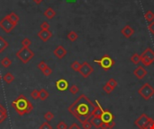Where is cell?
Here are the masks:
<instances>
[{
  "label": "cell",
  "instance_id": "cell-26",
  "mask_svg": "<svg viewBox=\"0 0 154 129\" xmlns=\"http://www.w3.org/2000/svg\"><path fill=\"white\" fill-rule=\"evenodd\" d=\"M131 61L135 64H140L141 62V56L139 54H137V53H134L132 56H131Z\"/></svg>",
  "mask_w": 154,
  "mask_h": 129
},
{
  "label": "cell",
  "instance_id": "cell-5",
  "mask_svg": "<svg viewBox=\"0 0 154 129\" xmlns=\"http://www.w3.org/2000/svg\"><path fill=\"white\" fill-rule=\"evenodd\" d=\"M138 93H139L144 100H149L154 95V88L150 84L146 83L138 90Z\"/></svg>",
  "mask_w": 154,
  "mask_h": 129
},
{
  "label": "cell",
  "instance_id": "cell-43",
  "mask_svg": "<svg viewBox=\"0 0 154 129\" xmlns=\"http://www.w3.org/2000/svg\"><path fill=\"white\" fill-rule=\"evenodd\" d=\"M68 129H81V127L77 123H73Z\"/></svg>",
  "mask_w": 154,
  "mask_h": 129
},
{
  "label": "cell",
  "instance_id": "cell-35",
  "mask_svg": "<svg viewBox=\"0 0 154 129\" xmlns=\"http://www.w3.org/2000/svg\"><path fill=\"white\" fill-rule=\"evenodd\" d=\"M43 74L45 76H50V75L52 74V69L50 67H47L43 71Z\"/></svg>",
  "mask_w": 154,
  "mask_h": 129
},
{
  "label": "cell",
  "instance_id": "cell-15",
  "mask_svg": "<svg viewBox=\"0 0 154 129\" xmlns=\"http://www.w3.org/2000/svg\"><path fill=\"white\" fill-rule=\"evenodd\" d=\"M101 118L104 123H108V122H111V121H113L115 117H113L111 111H109L108 109H105L103 111V115L101 116Z\"/></svg>",
  "mask_w": 154,
  "mask_h": 129
},
{
  "label": "cell",
  "instance_id": "cell-27",
  "mask_svg": "<svg viewBox=\"0 0 154 129\" xmlns=\"http://www.w3.org/2000/svg\"><path fill=\"white\" fill-rule=\"evenodd\" d=\"M80 67H81V64L78 61H74V62H72L71 64H70V68L75 72H79Z\"/></svg>",
  "mask_w": 154,
  "mask_h": 129
},
{
  "label": "cell",
  "instance_id": "cell-20",
  "mask_svg": "<svg viewBox=\"0 0 154 129\" xmlns=\"http://www.w3.org/2000/svg\"><path fill=\"white\" fill-rule=\"evenodd\" d=\"M8 42L6 41V40L2 37L0 36V53H2L6 50V48L8 47Z\"/></svg>",
  "mask_w": 154,
  "mask_h": 129
},
{
  "label": "cell",
  "instance_id": "cell-49",
  "mask_svg": "<svg viewBox=\"0 0 154 129\" xmlns=\"http://www.w3.org/2000/svg\"><path fill=\"white\" fill-rule=\"evenodd\" d=\"M1 79H2V78H1V75H0V80H1Z\"/></svg>",
  "mask_w": 154,
  "mask_h": 129
},
{
  "label": "cell",
  "instance_id": "cell-22",
  "mask_svg": "<svg viewBox=\"0 0 154 129\" xmlns=\"http://www.w3.org/2000/svg\"><path fill=\"white\" fill-rule=\"evenodd\" d=\"M6 17L9 19V20H11L13 22L16 23V24H17L18 22H19V16L16 14L15 13H14V12H13V13H10L9 14H7Z\"/></svg>",
  "mask_w": 154,
  "mask_h": 129
},
{
  "label": "cell",
  "instance_id": "cell-34",
  "mask_svg": "<svg viewBox=\"0 0 154 129\" xmlns=\"http://www.w3.org/2000/svg\"><path fill=\"white\" fill-rule=\"evenodd\" d=\"M92 126H92L91 122H90L89 120L85 121V122L82 123V127H83V129H91Z\"/></svg>",
  "mask_w": 154,
  "mask_h": 129
},
{
  "label": "cell",
  "instance_id": "cell-32",
  "mask_svg": "<svg viewBox=\"0 0 154 129\" xmlns=\"http://www.w3.org/2000/svg\"><path fill=\"white\" fill-rule=\"evenodd\" d=\"M69 92H70V93H72V94H77L78 92H79V89H78V87L76 85V84H72L70 87H69Z\"/></svg>",
  "mask_w": 154,
  "mask_h": 129
},
{
  "label": "cell",
  "instance_id": "cell-17",
  "mask_svg": "<svg viewBox=\"0 0 154 129\" xmlns=\"http://www.w3.org/2000/svg\"><path fill=\"white\" fill-rule=\"evenodd\" d=\"M89 121L91 122L92 126H94L96 128H100L101 126H102L103 123H104L101 117H92Z\"/></svg>",
  "mask_w": 154,
  "mask_h": 129
},
{
  "label": "cell",
  "instance_id": "cell-38",
  "mask_svg": "<svg viewBox=\"0 0 154 129\" xmlns=\"http://www.w3.org/2000/svg\"><path fill=\"white\" fill-rule=\"evenodd\" d=\"M31 97H32V99H34V100H38L39 99V91L37 90H34L32 92H31Z\"/></svg>",
  "mask_w": 154,
  "mask_h": 129
},
{
  "label": "cell",
  "instance_id": "cell-45",
  "mask_svg": "<svg viewBox=\"0 0 154 129\" xmlns=\"http://www.w3.org/2000/svg\"><path fill=\"white\" fill-rule=\"evenodd\" d=\"M32 1H34V3L36 4V5H40L41 3L43 1V0H32Z\"/></svg>",
  "mask_w": 154,
  "mask_h": 129
},
{
  "label": "cell",
  "instance_id": "cell-6",
  "mask_svg": "<svg viewBox=\"0 0 154 129\" xmlns=\"http://www.w3.org/2000/svg\"><path fill=\"white\" fill-rule=\"evenodd\" d=\"M94 62L99 64V66L105 71L109 70L113 66V64H115V60H113L108 55L103 56L101 58V59H95Z\"/></svg>",
  "mask_w": 154,
  "mask_h": 129
},
{
  "label": "cell",
  "instance_id": "cell-25",
  "mask_svg": "<svg viewBox=\"0 0 154 129\" xmlns=\"http://www.w3.org/2000/svg\"><path fill=\"white\" fill-rule=\"evenodd\" d=\"M144 17H145V19H146V21H147V22H152L154 20V13L152 11L149 10V11H147L145 13Z\"/></svg>",
  "mask_w": 154,
  "mask_h": 129
},
{
  "label": "cell",
  "instance_id": "cell-9",
  "mask_svg": "<svg viewBox=\"0 0 154 129\" xmlns=\"http://www.w3.org/2000/svg\"><path fill=\"white\" fill-rule=\"evenodd\" d=\"M93 72H94V68L92 67V66L88 62L85 61L81 64V67H80V69H79V74L84 78L89 77V75H90Z\"/></svg>",
  "mask_w": 154,
  "mask_h": 129
},
{
  "label": "cell",
  "instance_id": "cell-40",
  "mask_svg": "<svg viewBox=\"0 0 154 129\" xmlns=\"http://www.w3.org/2000/svg\"><path fill=\"white\" fill-rule=\"evenodd\" d=\"M40 28H41V30H49L50 29V24H49L47 22H43L40 25Z\"/></svg>",
  "mask_w": 154,
  "mask_h": 129
},
{
  "label": "cell",
  "instance_id": "cell-3",
  "mask_svg": "<svg viewBox=\"0 0 154 129\" xmlns=\"http://www.w3.org/2000/svg\"><path fill=\"white\" fill-rule=\"evenodd\" d=\"M16 58H17L22 63L27 64L29 61L32 59L34 56V53L29 48H22L16 52Z\"/></svg>",
  "mask_w": 154,
  "mask_h": 129
},
{
  "label": "cell",
  "instance_id": "cell-46",
  "mask_svg": "<svg viewBox=\"0 0 154 129\" xmlns=\"http://www.w3.org/2000/svg\"><path fill=\"white\" fill-rule=\"evenodd\" d=\"M99 129H108V128H107V124L103 123V125L101 126V127H100Z\"/></svg>",
  "mask_w": 154,
  "mask_h": 129
},
{
  "label": "cell",
  "instance_id": "cell-4",
  "mask_svg": "<svg viewBox=\"0 0 154 129\" xmlns=\"http://www.w3.org/2000/svg\"><path fill=\"white\" fill-rule=\"evenodd\" d=\"M140 56H141V62H142V64L145 67H149L154 63V51L151 48H146Z\"/></svg>",
  "mask_w": 154,
  "mask_h": 129
},
{
  "label": "cell",
  "instance_id": "cell-18",
  "mask_svg": "<svg viewBox=\"0 0 154 129\" xmlns=\"http://www.w3.org/2000/svg\"><path fill=\"white\" fill-rule=\"evenodd\" d=\"M43 14H44V16L46 18H48V19H52V18H54L55 17V15H56V12L52 9V7H48L47 9L44 11V13H43Z\"/></svg>",
  "mask_w": 154,
  "mask_h": 129
},
{
  "label": "cell",
  "instance_id": "cell-16",
  "mask_svg": "<svg viewBox=\"0 0 154 129\" xmlns=\"http://www.w3.org/2000/svg\"><path fill=\"white\" fill-rule=\"evenodd\" d=\"M96 106L95 107L93 112H92V117H101V116L103 115V111L104 109L101 108L99 102L96 100Z\"/></svg>",
  "mask_w": 154,
  "mask_h": 129
},
{
  "label": "cell",
  "instance_id": "cell-14",
  "mask_svg": "<svg viewBox=\"0 0 154 129\" xmlns=\"http://www.w3.org/2000/svg\"><path fill=\"white\" fill-rule=\"evenodd\" d=\"M121 33L123 34V36L126 39L131 38L133 33H134V30L133 29V27H131L130 25H125L123 29L121 30Z\"/></svg>",
  "mask_w": 154,
  "mask_h": 129
},
{
  "label": "cell",
  "instance_id": "cell-24",
  "mask_svg": "<svg viewBox=\"0 0 154 129\" xmlns=\"http://www.w3.org/2000/svg\"><path fill=\"white\" fill-rule=\"evenodd\" d=\"M67 38H68L69 40H70L71 42H74L75 40H77V39L78 38V35L77 32H75V31H69V33H68Z\"/></svg>",
  "mask_w": 154,
  "mask_h": 129
},
{
  "label": "cell",
  "instance_id": "cell-41",
  "mask_svg": "<svg viewBox=\"0 0 154 129\" xmlns=\"http://www.w3.org/2000/svg\"><path fill=\"white\" fill-rule=\"evenodd\" d=\"M148 29H149V31H150V32L152 34V35H154V22H151V24L148 26Z\"/></svg>",
  "mask_w": 154,
  "mask_h": 129
},
{
  "label": "cell",
  "instance_id": "cell-48",
  "mask_svg": "<svg viewBox=\"0 0 154 129\" xmlns=\"http://www.w3.org/2000/svg\"><path fill=\"white\" fill-rule=\"evenodd\" d=\"M4 108H5V107L3 106V105H2L1 103H0V110H2V109H3Z\"/></svg>",
  "mask_w": 154,
  "mask_h": 129
},
{
  "label": "cell",
  "instance_id": "cell-42",
  "mask_svg": "<svg viewBox=\"0 0 154 129\" xmlns=\"http://www.w3.org/2000/svg\"><path fill=\"white\" fill-rule=\"evenodd\" d=\"M105 124H107V128H108V129H112V128L115 127V126H116L115 121H111V122L105 123Z\"/></svg>",
  "mask_w": 154,
  "mask_h": 129
},
{
  "label": "cell",
  "instance_id": "cell-7",
  "mask_svg": "<svg viewBox=\"0 0 154 129\" xmlns=\"http://www.w3.org/2000/svg\"><path fill=\"white\" fill-rule=\"evenodd\" d=\"M16 25H17V24L13 22L11 20L8 19L6 16H5V17L0 21V28H1L6 33H10Z\"/></svg>",
  "mask_w": 154,
  "mask_h": 129
},
{
  "label": "cell",
  "instance_id": "cell-47",
  "mask_svg": "<svg viewBox=\"0 0 154 129\" xmlns=\"http://www.w3.org/2000/svg\"><path fill=\"white\" fill-rule=\"evenodd\" d=\"M66 2L69 4H73V3H76V0H66Z\"/></svg>",
  "mask_w": 154,
  "mask_h": 129
},
{
  "label": "cell",
  "instance_id": "cell-50",
  "mask_svg": "<svg viewBox=\"0 0 154 129\" xmlns=\"http://www.w3.org/2000/svg\"><path fill=\"white\" fill-rule=\"evenodd\" d=\"M96 129H99V128H96Z\"/></svg>",
  "mask_w": 154,
  "mask_h": 129
},
{
  "label": "cell",
  "instance_id": "cell-11",
  "mask_svg": "<svg viewBox=\"0 0 154 129\" xmlns=\"http://www.w3.org/2000/svg\"><path fill=\"white\" fill-rule=\"evenodd\" d=\"M52 32L50 30H41L38 32V37L44 42L48 41L52 38Z\"/></svg>",
  "mask_w": 154,
  "mask_h": 129
},
{
  "label": "cell",
  "instance_id": "cell-33",
  "mask_svg": "<svg viewBox=\"0 0 154 129\" xmlns=\"http://www.w3.org/2000/svg\"><path fill=\"white\" fill-rule=\"evenodd\" d=\"M103 90H104V92H105L107 94H110L111 92H113V89L111 87V86H109L107 84H105L104 86H103Z\"/></svg>",
  "mask_w": 154,
  "mask_h": 129
},
{
  "label": "cell",
  "instance_id": "cell-44",
  "mask_svg": "<svg viewBox=\"0 0 154 129\" xmlns=\"http://www.w3.org/2000/svg\"><path fill=\"white\" fill-rule=\"evenodd\" d=\"M147 129H154V120H153L152 118H151V121H150V123H149V125H148Z\"/></svg>",
  "mask_w": 154,
  "mask_h": 129
},
{
  "label": "cell",
  "instance_id": "cell-30",
  "mask_svg": "<svg viewBox=\"0 0 154 129\" xmlns=\"http://www.w3.org/2000/svg\"><path fill=\"white\" fill-rule=\"evenodd\" d=\"M44 118L48 121V122H50V121H52L54 118V114L51 111H48L44 114Z\"/></svg>",
  "mask_w": 154,
  "mask_h": 129
},
{
  "label": "cell",
  "instance_id": "cell-31",
  "mask_svg": "<svg viewBox=\"0 0 154 129\" xmlns=\"http://www.w3.org/2000/svg\"><path fill=\"white\" fill-rule=\"evenodd\" d=\"M109 86H111L113 90L116 89V87L117 86V82L116 81V79H113V78H110L108 81H107V83Z\"/></svg>",
  "mask_w": 154,
  "mask_h": 129
},
{
  "label": "cell",
  "instance_id": "cell-2",
  "mask_svg": "<svg viewBox=\"0 0 154 129\" xmlns=\"http://www.w3.org/2000/svg\"><path fill=\"white\" fill-rule=\"evenodd\" d=\"M12 107L14 109L18 115L23 116L25 114L30 113L32 109H34V106L31 103L30 100H27V98L23 94H20L17 98H16L12 102Z\"/></svg>",
  "mask_w": 154,
  "mask_h": 129
},
{
  "label": "cell",
  "instance_id": "cell-37",
  "mask_svg": "<svg viewBox=\"0 0 154 129\" xmlns=\"http://www.w3.org/2000/svg\"><path fill=\"white\" fill-rule=\"evenodd\" d=\"M57 129H68V126L64 121H60V122L57 125Z\"/></svg>",
  "mask_w": 154,
  "mask_h": 129
},
{
  "label": "cell",
  "instance_id": "cell-21",
  "mask_svg": "<svg viewBox=\"0 0 154 129\" xmlns=\"http://www.w3.org/2000/svg\"><path fill=\"white\" fill-rule=\"evenodd\" d=\"M0 64H1V66L5 68H8L11 64H12V61L9 58H7V56H6V58H4L1 61H0Z\"/></svg>",
  "mask_w": 154,
  "mask_h": 129
},
{
  "label": "cell",
  "instance_id": "cell-12",
  "mask_svg": "<svg viewBox=\"0 0 154 129\" xmlns=\"http://www.w3.org/2000/svg\"><path fill=\"white\" fill-rule=\"evenodd\" d=\"M133 75L138 79L142 80L146 76V75H147V70H146L142 66H138L137 68H135L134 71H133Z\"/></svg>",
  "mask_w": 154,
  "mask_h": 129
},
{
  "label": "cell",
  "instance_id": "cell-29",
  "mask_svg": "<svg viewBox=\"0 0 154 129\" xmlns=\"http://www.w3.org/2000/svg\"><path fill=\"white\" fill-rule=\"evenodd\" d=\"M21 43L23 45V48H29L32 45V40L28 38H24Z\"/></svg>",
  "mask_w": 154,
  "mask_h": 129
},
{
  "label": "cell",
  "instance_id": "cell-19",
  "mask_svg": "<svg viewBox=\"0 0 154 129\" xmlns=\"http://www.w3.org/2000/svg\"><path fill=\"white\" fill-rule=\"evenodd\" d=\"M4 80V82L7 84H10L14 80V76L11 74V73H6V74L3 76L2 78Z\"/></svg>",
  "mask_w": 154,
  "mask_h": 129
},
{
  "label": "cell",
  "instance_id": "cell-8",
  "mask_svg": "<svg viewBox=\"0 0 154 129\" xmlns=\"http://www.w3.org/2000/svg\"><path fill=\"white\" fill-rule=\"evenodd\" d=\"M151 117H149L146 114H142L139 117H138L135 121H134V125L139 127L140 129H147L148 125L151 121Z\"/></svg>",
  "mask_w": 154,
  "mask_h": 129
},
{
  "label": "cell",
  "instance_id": "cell-39",
  "mask_svg": "<svg viewBox=\"0 0 154 129\" xmlns=\"http://www.w3.org/2000/svg\"><path fill=\"white\" fill-rule=\"evenodd\" d=\"M39 129H52V126L48 122H44L40 126Z\"/></svg>",
  "mask_w": 154,
  "mask_h": 129
},
{
  "label": "cell",
  "instance_id": "cell-13",
  "mask_svg": "<svg viewBox=\"0 0 154 129\" xmlns=\"http://www.w3.org/2000/svg\"><path fill=\"white\" fill-rule=\"evenodd\" d=\"M56 88L60 92L66 91L69 88V82L65 79H60L56 82Z\"/></svg>",
  "mask_w": 154,
  "mask_h": 129
},
{
  "label": "cell",
  "instance_id": "cell-10",
  "mask_svg": "<svg viewBox=\"0 0 154 129\" xmlns=\"http://www.w3.org/2000/svg\"><path fill=\"white\" fill-rule=\"evenodd\" d=\"M53 55L56 56V58H58L59 59H62L64 56L67 55V50L63 46L60 45L53 50Z\"/></svg>",
  "mask_w": 154,
  "mask_h": 129
},
{
  "label": "cell",
  "instance_id": "cell-28",
  "mask_svg": "<svg viewBox=\"0 0 154 129\" xmlns=\"http://www.w3.org/2000/svg\"><path fill=\"white\" fill-rule=\"evenodd\" d=\"M6 118H7V111L4 108L2 110H0V124L3 123Z\"/></svg>",
  "mask_w": 154,
  "mask_h": 129
},
{
  "label": "cell",
  "instance_id": "cell-1",
  "mask_svg": "<svg viewBox=\"0 0 154 129\" xmlns=\"http://www.w3.org/2000/svg\"><path fill=\"white\" fill-rule=\"evenodd\" d=\"M95 107L96 105L85 94H81L68 108V110L79 122L83 123L85 121L90 120Z\"/></svg>",
  "mask_w": 154,
  "mask_h": 129
},
{
  "label": "cell",
  "instance_id": "cell-23",
  "mask_svg": "<svg viewBox=\"0 0 154 129\" xmlns=\"http://www.w3.org/2000/svg\"><path fill=\"white\" fill-rule=\"evenodd\" d=\"M49 97V92L45 90V89H42L39 91V99L41 100H45Z\"/></svg>",
  "mask_w": 154,
  "mask_h": 129
},
{
  "label": "cell",
  "instance_id": "cell-36",
  "mask_svg": "<svg viewBox=\"0 0 154 129\" xmlns=\"http://www.w3.org/2000/svg\"><path fill=\"white\" fill-rule=\"evenodd\" d=\"M47 67H48V64L45 63V61H41V62L38 64V68H39L41 71H42V72H43Z\"/></svg>",
  "mask_w": 154,
  "mask_h": 129
}]
</instances>
